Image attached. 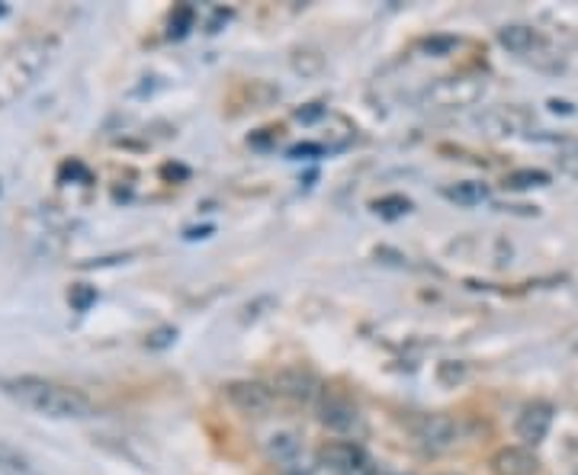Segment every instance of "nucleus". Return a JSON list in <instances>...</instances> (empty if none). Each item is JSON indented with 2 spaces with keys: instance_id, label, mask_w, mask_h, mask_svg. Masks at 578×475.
I'll return each mask as SVG.
<instances>
[{
  "instance_id": "obj_6",
  "label": "nucleus",
  "mask_w": 578,
  "mask_h": 475,
  "mask_svg": "<svg viewBox=\"0 0 578 475\" xmlns=\"http://www.w3.org/2000/svg\"><path fill=\"white\" fill-rule=\"evenodd\" d=\"M229 402L244 412V415H267L270 408H274V389L267 385V382H257V380H239L232 382L229 389Z\"/></svg>"
},
{
  "instance_id": "obj_1",
  "label": "nucleus",
  "mask_w": 578,
  "mask_h": 475,
  "mask_svg": "<svg viewBox=\"0 0 578 475\" xmlns=\"http://www.w3.org/2000/svg\"><path fill=\"white\" fill-rule=\"evenodd\" d=\"M0 385L23 408L51 421H84L94 415V402L81 389H71L61 382L43 380V376H16V380H3Z\"/></svg>"
},
{
  "instance_id": "obj_15",
  "label": "nucleus",
  "mask_w": 578,
  "mask_h": 475,
  "mask_svg": "<svg viewBox=\"0 0 578 475\" xmlns=\"http://www.w3.org/2000/svg\"><path fill=\"white\" fill-rule=\"evenodd\" d=\"M0 466L3 470H10V473H30V463H26V456L23 453H16L10 443H3L0 440Z\"/></svg>"
},
{
  "instance_id": "obj_12",
  "label": "nucleus",
  "mask_w": 578,
  "mask_h": 475,
  "mask_svg": "<svg viewBox=\"0 0 578 475\" xmlns=\"http://www.w3.org/2000/svg\"><path fill=\"white\" fill-rule=\"evenodd\" d=\"M498 43L508 48V51H515V55H528V51H533V46L540 43V36H536V30H533V26L511 23V26L498 30Z\"/></svg>"
},
{
  "instance_id": "obj_3",
  "label": "nucleus",
  "mask_w": 578,
  "mask_h": 475,
  "mask_svg": "<svg viewBox=\"0 0 578 475\" xmlns=\"http://www.w3.org/2000/svg\"><path fill=\"white\" fill-rule=\"evenodd\" d=\"M412 440L421 453H450L463 440V425L453 415H421L412 421Z\"/></svg>"
},
{
  "instance_id": "obj_10",
  "label": "nucleus",
  "mask_w": 578,
  "mask_h": 475,
  "mask_svg": "<svg viewBox=\"0 0 578 475\" xmlns=\"http://www.w3.org/2000/svg\"><path fill=\"white\" fill-rule=\"evenodd\" d=\"M495 475H536V456L528 447H505L492 456Z\"/></svg>"
},
{
  "instance_id": "obj_8",
  "label": "nucleus",
  "mask_w": 578,
  "mask_h": 475,
  "mask_svg": "<svg viewBox=\"0 0 578 475\" xmlns=\"http://www.w3.org/2000/svg\"><path fill=\"white\" fill-rule=\"evenodd\" d=\"M553 428V408L546 405V402H533L528 405L521 415H518V437L528 443V447H536V443H543L546 440V433Z\"/></svg>"
},
{
  "instance_id": "obj_9",
  "label": "nucleus",
  "mask_w": 578,
  "mask_h": 475,
  "mask_svg": "<svg viewBox=\"0 0 578 475\" xmlns=\"http://www.w3.org/2000/svg\"><path fill=\"white\" fill-rule=\"evenodd\" d=\"M485 91V81H476V78H453V81H443L437 91L428 94L431 103L437 106H466V103H473L476 96Z\"/></svg>"
},
{
  "instance_id": "obj_14",
  "label": "nucleus",
  "mask_w": 578,
  "mask_h": 475,
  "mask_svg": "<svg viewBox=\"0 0 578 475\" xmlns=\"http://www.w3.org/2000/svg\"><path fill=\"white\" fill-rule=\"evenodd\" d=\"M546 184H550V174H543V171H515V174L505 177V187H511V190L546 187Z\"/></svg>"
},
{
  "instance_id": "obj_7",
  "label": "nucleus",
  "mask_w": 578,
  "mask_h": 475,
  "mask_svg": "<svg viewBox=\"0 0 578 475\" xmlns=\"http://www.w3.org/2000/svg\"><path fill=\"white\" fill-rule=\"evenodd\" d=\"M319 421L328 430H335V433H350V430L360 428V412L344 395H322V402H319Z\"/></svg>"
},
{
  "instance_id": "obj_16",
  "label": "nucleus",
  "mask_w": 578,
  "mask_h": 475,
  "mask_svg": "<svg viewBox=\"0 0 578 475\" xmlns=\"http://www.w3.org/2000/svg\"><path fill=\"white\" fill-rule=\"evenodd\" d=\"M380 475H389V473H383V470H380Z\"/></svg>"
},
{
  "instance_id": "obj_4",
  "label": "nucleus",
  "mask_w": 578,
  "mask_h": 475,
  "mask_svg": "<svg viewBox=\"0 0 578 475\" xmlns=\"http://www.w3.org/2000/svg\"><path fill=\"white\" fill-rule=\"evenodd\" d=\"M319 463L335 475H380L377 463L354 440H332L322 447Z\"/></svg>"
},
{
  "instance_id": "obj_17",
  "label": "nucleus",
  "mask_w": 578,
  "mask_h": 475,
  "mask_svg": "<svg viewBox=\"0 0 578 475\" xmlns=\"http://www.w3.org/2000/svg\"><path fill=\"white\" fill-rule=\"evenodd\" d=\"M443 475H453V473H443Z\"/></svg>"
},
{
  "instance_id": "obj_5",
  "label": "nucleus",
  "mask_w": 578,
  "mask_h": 475,
  "mask_svg": "<svg viewBox=\"0 0 578 475\" xmlns=\"http://www.w3.org/2000/svg\"><path fill=\"white\" fill-rule=\"evenodd\" d=\"M274 395L289 398V402H299V405H309L322 395V382L312 370L305 367H287V370H277L274 380H270Z\"/></svg>"
},
{
  "instance_id": "obj_11",
  "label": "nucleus",
  "mask_w": 578,
  "mask_h": 475,
  "mask_svg": "<svg viewBox=\"0 0 578 475\" xmlns=\"http://www.w3.org/2000/svg\"><path fill=\"white\" fill-rule=\"evenodd\" d=\"M264 450H267V456H270L274 463H280V466L287 470L289 463L299 460V453H302V440H299L292 430H277V433L267 437Z\"/></svg>"
},
{
  "instance_id": "obj_13",
  "label": "nucleus",
  "mask_w": 578,
  "mask_h": 475,
  "mask_svg": "<svg viewBox=\"0 0 578 475\" xmlns=\"http://www.w3.org/2000/svg\"><path fill=\"white\" fill-rule=\"evenodd\" d=\"M447 199H453L456 206H466V209H473V206H479L488 199V187L479 184V181H460V184H453V187H447L443 190Z\"/></svg>"
},
{
  "instance_id": "obj_2",
  "label": "nucleus",
  "mask_w": 578,
  "mask_h": 475,
  "mask_svg": "<svg viewBox=\"0 0 578 475\" xmlns=\"http://www.w3.org/2000/svg\"><path fill=\"white\" fill-rule=\"evenodd\" d=\"M48 61H51L48 39H26L16 48H10L0 58V106H10L26 94L46 71Z\"/></svg>"
}]
</instances>
